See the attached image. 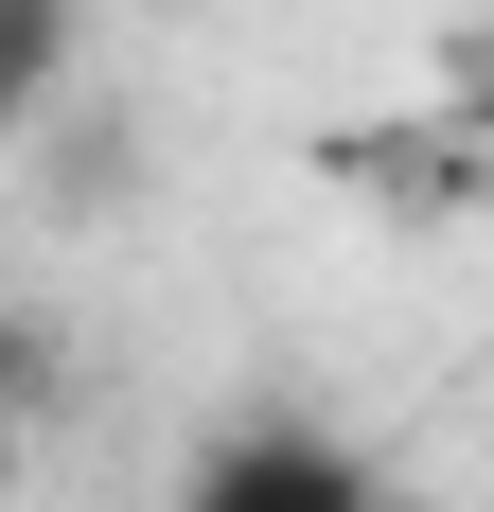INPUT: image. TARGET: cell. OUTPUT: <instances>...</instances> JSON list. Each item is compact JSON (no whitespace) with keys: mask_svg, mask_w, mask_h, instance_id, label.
<instances>
[{"mask_svg":"<svg viewBox=\"0 0 494 512\" xmlns=\"http://www.w3.org/2000/svg\"><path fill=\"white\" fill-rule=\"evenodd\" d=\"M177 512H389V477L353 460L336 424L247 407V424H212L195 460H177Z\"/></svg>","mask_w":494,"mask_h":512,"instance_id":"obj_1","label":"cell"},{"mask_svg":"<svg viewBox=\"0 0 494 512\" xmlns=\"http://www.w3.org/2000/svg\"><path fill=\"white\" fill-rule=\"evenodd\" d=\"M0 495H18V424H0Z\"/></svg>","mask_w":494,"mask_h":512,"instance_id":"obj_5","label":"cell"},{"mask_svg":"<svg viewBox=\"0 0 494 512\" xmlns=\"http://www.w3.org/2000/svg\"><path fill=\"white\" fill-rule=\"evenodd\" d=\"M442 142L494 177V36H459V53H442Z\"/></svg>","mask_w":494,"mask_h":512,"instance_id":"obj_3","label":"cell"},{"mask_svg":"<svg viewBox=\"0 0 494 512\" xmlns=\"http://www.w3.org/2000/svg\"><path fill=\"white\" fill-rule=\"evenodd\" d=\"M71 53H89V18H71V0H0V142L71 89Z\"/></svg>","mask_w":494,"mask_h":512,"instance_id":"obj_2","label":"cell"},{"mask_svg":"<svg viewBox=\"0 0 494 512\" xmlns=\"http://www.w3.org/2000/svg\"><path fill=\"white\" fill-rule=\"evenodd\" d=\"M0 424H18V336H0Z\"/></svg>","mask_w":494,"mask_h":512,"instance_id":"obj_4","label":"cell"}]
</instances>
